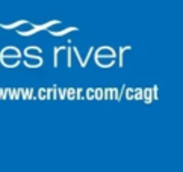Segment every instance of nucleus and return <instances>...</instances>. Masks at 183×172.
Returning a JSON list of instances; mask_svg holds the SVG:
<instances>
[{
    "label": "nucleus",
    "instance_id": "nucleus-1",
    "mask_svg": "<svg viewBox=\"0 0 183 172\" xmlns=\"http://www.w3.org/2000/svg\"><path fill=\"white\" fill-rule=\"evenodd\" d=\"M73 30H77V27H68V29H64V30H61V32H50L52 35H64V33H67V32H73Z\"/></svg>",
    "mask_w": 183,
    "mask_h": 172
},
{
    "label": "nucleus",
    "instance_id": "nucleus-2",
    "mask_svg": "<svg viewBox=\"0 0 183 172\" xmlns=\"http://www.w3.org/2000/svg\"><path fill=\"white\" fill-rule=\"evenodd\" d=\"M27 21H18V23H14V24H11V26H5V24H0L3 29H14V27H17V26H20V24H26Z\"/></svg>",
    "mask_w": 183,
    "mask_h": 172
},
{
    "label": "nucleus",
    "instance_id": "nucleus-3",
    "mask_svg": "<svg viewBox=\"0 0 183 172\" xmlns=\"http://www.w3.org/2000/svg\"><path fill=\"white\" fill-rule=\"evenodd\" d=\"M61 49H62V47H59V49L56 47L55 49V67H58V52H59Z\"/></svg>",
    "mask_w": 183,
    "mask_h": 172
}]
</instances>
